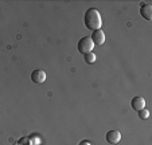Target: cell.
Here are the masks:
<instances>
[{"instance_id":"cell-9","label":"cell","mask_w":152,"mask_h":145,"mask_svg":"<svg viewBox=\"0 0 152 145\" xmlns=\"http://www.w3.org/2000/svg\"><path fill=\"white\" fill-rule=\"evenodd\" d=\"M139 117H140L141 119H147L149 117V110L148 109H145V108L141 109V110L139 111Z\"/></svg>"},{"instance_id":"cell-3","label":"cell","mask_w":152,"mask_h":145,"mask_svg":"<svg viewBox=\"0 0 152 145\" xmlns=\"http://www.w3.org/2000/svg\"><path fill=\"white\" fill-rule=\"evenodd\" d=\"M90 39H92V42L94 43V44H97V46L104 44V43H105V32H104L101 28L96 30V31H93Z\"/></svg>"},{"instance_id":"cell-1","label":"cell","mask_w":152,"mask_h":145,"mask_svg":"<svg viewBox=\"0 0 152 145\" xmlns=\"http://www.w3.org/2000/svg\"><path fill=\"white\" fill-rule=\"evenodd\" d=\"M83 22H85L86 28L89 30H100L102 26V19H101V14L98 12V9L96 8H89L85 12V16H83Z\"/></svg>"},{"instance_id":"cell-6","label":"cell","mask_w":152,"mask_h":145,"mask_svg":"<svg viewBox=\"0 0 152 145\" xmlns=\"http://www.w3.org/2000/svg\"><path fill=\"white\" fill-rule=\"evenodd\" d=\"M140 15L145 20H152V6L149 3H144L140 6Z\"/></svg>"},{"instance_id":"cell-2","label":"cell","mask_w":152,"mask_h":145,"mask_svg":"<svg viewBox=\"0 0 152 145\" xmlns=\"http://www.w3.org/2000/svg\"><path fill=\"white\" fill-rule=\"evenodd\" d=\"M93 47H94V43L92 42V39H90V36H83L81 38L80 40H78L77 43V48L78 51L81 52V54H88V52H92Z\"/></svg>"},{"instance_id":"cell-7","label":"cell","mask_w":152,"mask_h":145,"mask_svg":"<svg viewBox=\"0 0 152 145\" xmlns=\"http://www.w3.org/2000/svg\"><path fill=\"white\" fill-rule=\"evenodd\" d=\"M131 106H132L133 110L140 111L145 106V100H144L143 97H133L132 101H131Z\"/></svg>"},{"instance_id":"cell-5","label":"cell","mask_w":152,"mask_h":145,"mask_svg":"<svg viewBox=\"0 0 152 145\" xmlns=\"http://www.w3.org/2000/svg\"><path fill=\"white\" fill-rule=\"evenodd\" d=\"M31 81L34 83H43L45 81H46V73H45L43 70H40V68L34 70L31 73Z\"/></svg>"},{"instance_id":"cell-10","label":"cell","mask_w":152,"mask_h":145,"mask_svg":"<svg viewBox=\"0 0 152 145\" xmlns=\"http://www.w3.org/2000/svg\"><path fill=\"white\" fill-rule=\"evenodd\" d=\"M80 145H92V142L88 141V140H82V141L80 142Z\"/></svg>"},{"instance_id":"cell-8","label":"cell","mask_w":152,"mask_h":145,"mask_svg":"<svg viewBox=\"0 0 152 145\" xmlns=\"http://www.w3.org/2000/svg\"><path fill=\"white\" fill-rule=\"evenodd\" d=\"M85 62L86 63H94L96 62V54L94 52H88V54H85Z\"/></svg>"},{"instance_id":"cell-4","label":"cell","mask_w":152,"mask_h":145,"mask_svg":"<svg viewBox=\"0 0 152 145\" xmlns=\"http://www.w3.org/2000/svg\"><path fill=\"white\" fill-rule=\"evenodd\" d=\"M105 138H106V141L109 142V144L116 145V144H118V142H120V140H121V133H120L118 130H109L108 133H106Z\"/></svg>"}]
</instances>
